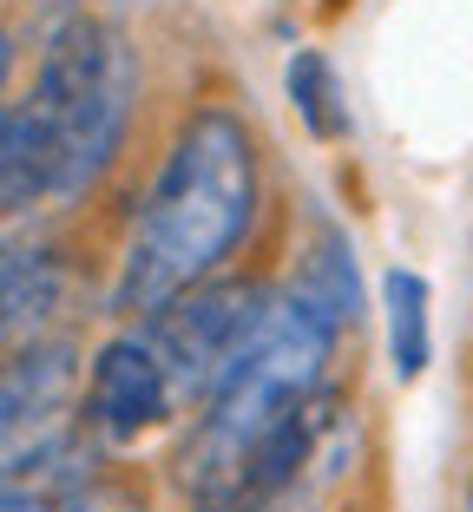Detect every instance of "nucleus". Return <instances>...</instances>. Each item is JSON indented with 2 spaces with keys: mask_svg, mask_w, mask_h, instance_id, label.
<instances>
[{
  "mask_svg": "<svg viewBox=\"0 0 473 512\" xmlns=\"http://www.w3.org/2000/svg\"><path fill=\"white\" fill-rule=\"evenodd\" d=\"M250 211H257L250 132L230 112H198L178 132L145 211H138L132 250H125V270H119V309L158 316L165 302L204 289V276L250 230Z\"/></svg>",
  "mask_w": 473,
  "mask_h": 512,
  "instance_id": "obj_1",
  "label": "nucleus"
},
{
  "mask_svg": "<svg viewBox=\"0 0 473 512\" xmlns=\"http://www.w3.org/2000/svg\"><path fill=\"white\" fill-rule=\"evenodd\" d=\"M342 322L329 309L290 289L276 296L270 322L257 329V342L237 355V368L224 375V388L204 401V421L184 447V493L191 506H211L237 473L250 467V453L290 421L303 401L322 394V368H329V342Z\"/></svg>",
  "mask_w": 473,
  "mask_h": 512,
  "instance_id": "obj_2",
  "label": "nucleus"
},
{
  "mask_svg": "<svg viewBox=\"0 0 473 512\" xmlns=\"http://www.w3.org/2000/svg\"><path fill=\"white\" fill-rule=\"evenodd\" d=\"M132 86H138L132 53L106 20L73 14L46 40L40 92H33V119H40V145H46L40 197H73L106 171V158L125 138Z\"/></svg>",
  "mask_w": 473,
  "mask_h": 512,
  "instance_id": "obj_3",
  "label": "nucleus"
},
{
  "mask_svg": "<svg viewBox=\"0 0 473 512\" xmlns=\"http://www.w3.org/2000/svg\"><path fill=\"white\" fill-rule=\"evenodd\" d=\"M276 296L257 283H217V289H191V296L165 302L158 316H145V342L158 348L171 388L184 401H211L224 388V375L237 368L257 329L270 322Z\"/></svg>",
  "mask_w": 473,
  "mask_h": 512,
  "instance_id": "obj_4",
  "label": "nucleus"
},
{
  "mask_svg": "<svg viewBox=\"0 0 473 512\" xmlns=\"http://www.w3.org/2000/svg\"><path fill=\"white\" fill-rule=\"evenodd\" d=\"M79 388V355L66 342H33L0 368V473H20L53 440Z\"/></svg>",
  "mask_w": 473,
  "mask_h": 512,
  "instance_id": "obj_5",
  "label": "nucleus"
},
{
  "mask_svg": "<svg viewBox=\"0 0 473 512\" xmlns=\"http://www.w3.org/2000/svg\"><path fill=\"white\" fill-rule=\"evenodd\" d=\"M171 407H178V388H171L158 348L145 342V329L99 348V362L86 375V421L106 440L152 434L158 421H171Z\"/></svg>",
  "mask_w": 473,
  "mask_h": 512,
  "instance_id": "obj_6",
  "label": "nucleus"
},
{
  "mask_svg": "<svg viewBox=\"0 0 473 512\" xmlns=\"http://www.w3.org/2000/svg\"><path fill=\"white\" fill-rule=\"evenodd\" d=\"M53 309H60V270H53V256L20 243V237H0V342L33 335Z\"/></svg>",
  "mask_w": 473,
  "mask_h": 512,
  "instance_id": "obj_7",
  "label": "nucleus"
},
{
  "mask_svg": "<svg viewBox=\"0 0 473 512\" xmlns=\"http://www.w3.org/2000/svg\"><path fill=\"white\" fill-rule=\"evenodd\" d=\"M382 302H388V355H395V375L414 381L428 368V283L414 270H388Z\"/></svg>",
  "mask_w": 473,
  "mask_h": 512,
  "instance_id": "obj_8",
  "label": "nucleus"
},
{
  "mask_svg": "<svg viewBox=\"0 0 473 512\" xmlns=\"http://www.w3.org/2000/svg\"><path fill=\"white\" fill-rule=\"evenodd\" d=\"M46 178V145L40 119L27 112H0V204H33Z\"/></svg>",
  "mask_w": 473,
  "mask_h": 512,
  "instance_id": "obj_9",
  "label": "nucleus"
},
{
  "mask_svg": "<svg viewBox=\"0 0 473 512\" xmlns=\"http://www.w3.org/2000/svg\"><path fill=\"white\" fill-rule=\"evenodd\" d=\"M290 99L303 112V125L316 138H342L349 132V112H342V92H336V73L322 53H296L290 60Z\"/></svg>",
  "mask_w": 473,
  "mask_h": 512,
  "instance_id": "obj_10",
  "label": "nucleus"
},
{
  "mask_svg": "<svg viewBox=\"0 0 473 512\" xmlns=\"http://www.w3.org/2000/svg\"><path fill=\"white\" fill-rule=\"evenodd\" d=\"M296 289H303L316 309H329L336 322H355V263H349V250H342L336 230L316 243V256H309V276H303Z\"/></svg>",
  "mask_w": 473,
  "mask_h": 512,
  "instance_id": "obj_11",
  "label": "nucleus"
},
{
  "mask_svg": "<svg viewBox=\"0 0 473 512\" xmlns=\"http://www.w3.org/2000/svg\"><path fill=\"white\" fill-rule=\"evenodd\" d=\"M0 512H53V493L33 480H0Z\"/></svg>",
  "mask_w": 473,
  "mask_h": 512,
  "instance_id": "obj_12",
  "label": "nucleus"
},
{
  "mask_svg": "<svg viewBox=\"0 0 473 512\" xmlns=\"http://www.w3.org/2000/svg\"><path fill=\"white\" fill-rule=\"evenodd\" d=\"M7 66H14V46H7V33H0V86H7Z\"/></svg>",
  "mask_w": 473,
  "mask_h": 512,
  "instance_id": "obj_13",
  "label": "nucleus"
}]
</instances>
